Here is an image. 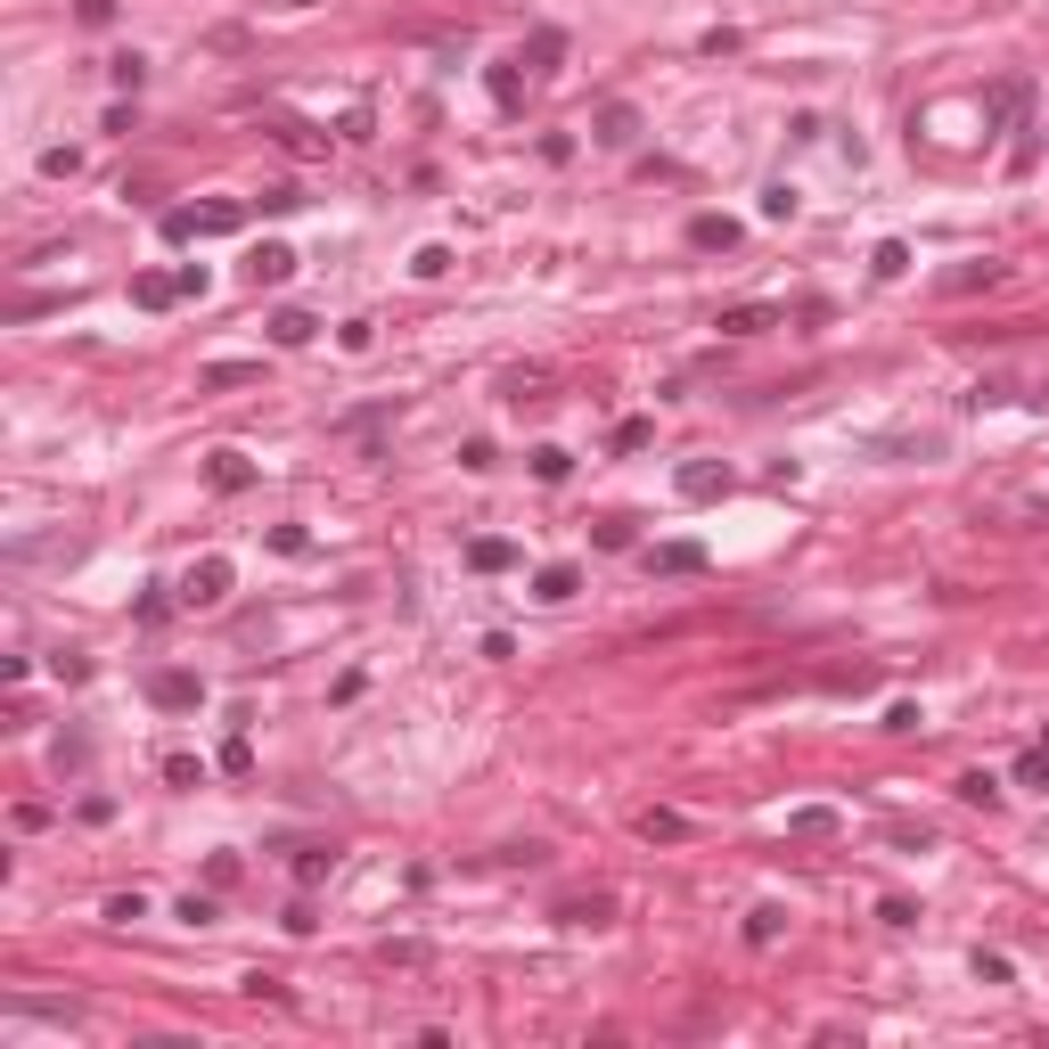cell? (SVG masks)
Here are the masks:
<instances>
[{"instance_id":"obj_36","label":"cell","mask_w":1049,"mask_h":1049,"mask_svg":"<svg viewBox=\"0 0 1049 1049\" xmlns=\"http://www.w3.org/2000/svg\"><path fill=\"white\" fill-rule=\"evenodd\" d=\"M763 214H771V222H795V189H787V181L763 189Z\"/></svg>"},{"instance_id":"obj_13","label":"cell","mask_w":1049,"mask_h":1049,"mask_svg":"<svg viewBox=\"0 0 1049 1049\" xmlns=\"http://www.w3.org/2000/svg\"><path fill=\"white\" fill-rule=\"evenodd\" d=\"M468 566H476V574H509V566H517V541H500V533L468 541Z\"/></svg>"},{"instance_id":"obj_4","label":"cell","mask_w":1049,"mask_h":1049,"mask_svg":"<svg viewBox=\"0 0 1049 1049\" xmlns=\"http://www.w3.org/2000/svg\"><path fill=\"white\" fill-rule=\"evenodd\" d=\"M591 140H599V149H632V140H640V108H632V99H607L599 123H591Z\"/></svg>"},{"instance_id":"obj_2","label":"cell","mask_w":1049,"mask_h":1049,"mask_svg":"<svg viewBox=\"0 0 1049 1049\" xmlns=\"http://www.w3.org/2000/svg\"><path fill=\"white\" fill-rule=\"evenodd\" d=\"M230 582H238V574H230V558H197V566L181 574V607H222Z\"/></svg>"},{"instance_id":"obj_7","label":"cell","mask_w":1049,"mask_h":1049,"mask_svg":"<svg viewBox=\"0 0 1049 1049\" xmlns=\"http://www.w3.org/2000/svg\"><path fill=\"white\" fill-rule=\"evenodd\" d=\"M246 279H255V287H287V279H296V246H279V238L255 246V255H246Z\"/></svg>"},{"instance_id":"obj_6","label":"cell","mask_w":1049,"mask_h":1049,"mask_svg":"<svg viewBox=\"0 0 1049 1049\" xmlns=\"http://www.w3.org/2000/svg\"><path fill=\"white\" fill-rule=\"evenodd\" d=\"M648 574H705V541H656V550H648Z\"/></svg>"},{"instance_id":"obj_26","label":"cell","mask_w":1049,"mask_h":1049,"mask_svg":"<svg viewBox=\"0 0 1049 1049\" xmlns=\"http://www.w3.org/2000/svg\"><path fill=\"white\" fill-rule=\"evenodd\" d=\"M108 74H115V91H140V82H149V58L123 50V58H108Z\"/></svg>"},{"instance_id":"obj_8","label":"cell","mask_w":1049,"mask_h":1049,"mask_svg":"<svg viewBox=\"0 0 1049 1049\" xmlns=\"http://www.w3.org/2000/svg\"><path fill=\"white\" fill-rule=\"evenodd\" d=\"M517 67L558 74V67H566V33H558V26H533V33H524V50H517Z\"/></svg>"},{"instance_id":"obj_19","label":"cell","mask_w":1049,"mask_h":1049,"mask_svg":"<svg viewBox=\"0 0 1049 1049\" xmlns=\"http://www.w3.org/2000/svg\"><path fill=\"white\" fill-rule=\"evenodd\" d=\"M271 140H279L287 156H328V140L312 132V123H271Z\"/></svg>"},{"instance_id":"obj_31","label":"cell","mask_w":1049,"mask_h":1049,"mask_svg":"<svg viewBox=\"0 0 1049 1049\" xmlns=\"http://www.w3.org/2000/svg\"><path fill=\"white\" fill-rule=\"evenodd\" d=\"M992 279H1000V263H968V271H951L943 287H951V296H968V287H992Z\"/></svg>"},{"instance_id":"obj_24","label":"cell","mask_w":1049,"mask_h":1049,"mask_svg":"<svg viewBox=\"0 0 1049 1049\" xmlns=\"http://www.w3.org/2000/svg\"><path fill=\"white\" fill-rule=\"evenodd\" d=\"M255 205H263V214H296L304 189H296V181H263V189H255Z\"/></svg>"},{"instance_id":"obj_18","label":"cell","mask_w":1049,"mask_h":1049,"mask_svg":"<svg viewBox=\"0 0 1049 1049\" xmlns=\"http://www.w3.org/2000/svg\"><path fill=\"white\" fill-rule=\"evenodd\" d=\"M312 337H320L312 312H271V345H312Z\"/></svg>"},{"instance_id":"obj_25","label":"cell","mask_w":1049,"mask_h":1049,"mask_svg":"<svg viewBox=\"0 0 1049 1049\" xmlns=\"http://www.w3.org/2000/svg\"><path fill=\"white\" fill-rule=\"evenodd\" d=\"M959 804H984V812H992V804H1000V780H992V771H959Z\"/></svg>"},{"instance_id":"obj_46","label":"cell","mask_w":1049,"mask_h":1049,"mask_svg":"<svg viewBox=\"0 0 1049 1049\" xmlns=\"http://www.w3.org/2000/svg\"><path fill=\"white\" fill-rule=\"evenodd\" d=\"M1041 746H1049V739H1041Z\"/></svg>"},{"instance_id":"obj_32","label":"cell","mask_w":1049,"mask_h":1049,"mask_svg":"<svg viewBox=\"0 0 1049 1049\" xmlns=\"http://www.w3.org/2000/svg\"><path fill=\"white\" fill-rule=\"evenodd\" d=\"M50 673L74 689V681H91V656H82V648H58V656H50Z\"/></svg>"},{"instance_id":"obj_15","label":"cell","mask_w":1049,"mask_h":1049,"mask_svg":"<svg viewBox=\"0 0 1049 1049\" xmlns=\"http://www.w3.org/2000/svg\"><path fill=\"white\" fill-rule=\"evenodd\" d=\"M787 935V910H780V902H763V910H746V943H754V951H771V943H780Z\"/></svg>"},{"instance_id":"obj_33","label":"cell","mask_w":1049,"mask_h":1049,"mask_svg":"<svg viewBox=\"0 0 1049 1049\" xmlns=\"http://www.w3.org/2000/svg\"><path fill=\"white\" fill-rule=\"evenodd\" d=\"M591 541H599V550H632V517H607V524H591Z\"/></svg>"},{"instance_id":"obj_1","label":"cell","mask_w":1049,"mask_h":1049,"mask_svg":"<svg viewBox=\"0 0 1049 1049\" xmlns=\"http://www.w3.org/2000/svg\"><path fill=\"white\" fill-rule=\"evenodd\" d=\"M230 230H246V205H173L164 214V238H230Z\"/></svg>"},{"instance_id":"obj_17","label":"cell","mask_w":1049,"mask_h":1049,"mask_svg":"<svg viewBox=\"0 0 1049 1049\" xmlns=\"http://www.w3.org/2000/svg\"><path fill=\"white\" fill-rule=\"evenodd\" d=\"M246 377H263V361H205V369H197V386H205V394H222V386H246Z\"/></svg>"},{"instance_id":"obj_37","label":"cell","mask_w":1049,"mask_h":1049,"mask_svg":"<svg viewBox=\"0 0 1049 1049\" xmlns=\"http://www.w3.org/2000/svg\"><path fill=\"white\" fill-rule=\"evenodd\" d=\"M1017 108H1025V82H1000L992 91V123H1017Z\"/></svg>"},{"instance_id":"obj_40","label":"cell","mask_w":1049,"mask_h":1049,"mask_svg":"<svg viewBox=\"0 0 1049 1049\" xmlns=\"http://www.w3.org/2000/svg\"><path fill=\"white\" fill-rule=\"evenodd\" d=\"M877 918H886V927H918V902L894 894V902H877Z\"/></svg>"},{"instance_id":"obj_14","label":"cell","mask_w":1049,"mask_h":1049,"mask_svg":"<svg viewBox=\"0 0 1049 1049\" xmlns=\"http://www.w3.org/2000/svg\"><path fill=\"white\" fill-rule=\"evenodd\" d=\"M132 304H140V312H164V304H181V279H164V271H140V279H132Z\"/></svg>"},{"instance_id":"obj_42","label":"cell","mask_w":1049,"mask_h":1049,"mask_svg":"<svg viewBox=\"0 0 1049 1049\" xmlns=\"http://www.w3.org/2000/svg\"><path fill=\"white\" fill-rule=\"evenodd\" d=\"M648 435H656V427H648V418H623V427H615V451H640Z\"/></svg>"},{"instance_id":"obj_16","label":"cell","mask_w":1049,"mask_h":1049,"mask_svg":"<svg viewBox=\"0 0 1049 1049\" xmlns=\"http://www.w3.org/2000/svg\"><path fill=\"white\" fill-rule=\"evenodd\" d=\"M524 459H533V476H541V485H566V476H574V451H566V444H533Z\"/></svg>"},{"instance_id":"obj_43","label":"cell","mask_w":1049,"mask_h":1049,"mask_svg":"<svg viewBox=\"0 0 1049 1049\" xmlns=\"http://www.w3.org/2000/svg\"><path fill=\"white\" fill-rule=\"evenodd\" d=\"M541 164H574V132H550V140H541Z\"/></svg>"},{"instance_id":"obj_20","label":"cell","mask_w":1049,"mask_h":1049,"mask_svg":"<svg viewBox=\"0 0 1049 1049\" xmlns=\"http://www.w3.org/2000/svg\"><path fill=\"white\" fill-rule=\"evenodd\" d=\"M485 91H492V108H500V115H517V108H524V82H517V67H492V74H485Z\"/></svg>"},{"instance_id":"obj_12","label":"cell","mask_w":1049,"mask_h":1049,"mask_svg":"<svg viewBox=\"0 0 1049 1049\" xmlns=\"http://www.w3.org/2000/svg\"><path fill=\"white\" fill-rule=\"evenodd\" d=\"M574 591H582V566H566V558H558V566H541V574H533V599H541V607H566Z\"/></svg>"},{"instance_id":"obj_35","label":"cell","mask_w":1049,"mask_h":1049,"mask_svg":"<svg viewBox=\"0 0 1049 1049\" xmlns=\"http://www.w3.org/2000/svg\"><path fill=\"white\" fill-rule=\"evenodd\" d=\"M410 271H418V279H444V271H451V246H418Z\"/></svg>"},{"instance_id":"obj_44","label":"cell","mask_w":1049,"mask_h":1049,"mask_svg":"<svg viewBox=\"0 0 1049 1049\" xmlns=\"http://www.w3.org/2000/svg\"><path fill=\"white\" fill-rule=\"evenodd\" d=\"M877 730H894V739H910V730H918V705H886V722H877Z\"/></svg>"},{"instance_id":"obj_41","label":"cell","mask_w":1049,"mask_h":1049,"mask_svg":"<svg viewBox=\"0 0 1049 1049\" xmlns=\"http://www.w3.org/2000/svg\"><path fill=\"white\" fill-rule=\"evenodd\" d=\"M108 918H115V927H132V918H149V902H140V894H115V902H108Z\"/></svg>"},{"instance_id":"obj_10","label":"cell","mask_w":1049,"mask_h":1049,"mask_svg":"<svg viewBox=\"0 0 1049 1049\" xmlns=\"http://www.w3.org/2000/svg\"><path fill=\"white\" fill-rule=\"evenodd\" d=\"M205 485H214V492H246V485H255V459H246V451H205Z\"/></svg>"},{"instance_id":"obj_38","label":"cell","mask_w":1049,"mask_h":1049,"mask_svg":"<svg viewBox=\"0 0 1049 1049\" xmlns=\"http://www.w3.org/2000/svg\"><path fill=\"white\" fill-rule=\"evenodd\" d=\"M74 164H82V149H41V173L50 181H74Z\"/></svg>"},{"instance_id":"obj_11","label":"cell","mask_w":1049,"mask_h":1049,"mask_svg":"<svg viewBox=\"0 0 1049 1049\" xmlns=\"http://www.w3.org/2000/svg\"><path fill=\"white\" fill-rule=\"evenodd\" d=\"M739 238H746V230L730 222V214H689V246H705V255H730Z\"/></svg>"},{"instance_id":"obj_22","label":"cell","mask_w":1049,"mask_h":1049,"mask_svg":"<svg viewBox=\"0 0 1049 1049\" xmlns=\"http://www.w3.org/2000/svg\"><path fill=\"white\" fill-rule=\"evenodd\" d=\"M328 869H337V853H328V845H304V853H296V886H304V894L320 886Z\"/></svg>"},{"instance_id":"obj_45","label":"cell","mask_w":1049,"mask_h":1049,"mask_svg":"<svg viewBox=\"0 0 1049 1049\" xmlns=\"http://www.w3.org/2000/svg\"><path fill=\"white\" fill-rule=\"evenodd\" d=\"M82 26H91V33H99V26H115V0H82Z\"/></svg>"},{"instance_id":"obj_9","label":"cell","mask_w":1049,"mask_h":1049,"mask_svg":"<svg viewBox=\"0 0 1049 1049\" xmlns=\"http://www.w3.org/2000/svg\"><path fill=\"white\" fill-rule=\"evenodd\" d=\"M713 328H722V337H763V328H780V312H771V304H722V312H713Z\"/></svg>"},{"instance_id":"obj_3","label":"cell","mask_w":1049,"mask_h":1049,"mask_svg":"<svg viewBox=\"0 0 1049 1049\" xmlns=\"http://www.w3.org/2000/svg\"><path fill=\"white\" fill-rule=\"evenodd\" d=\"M149 705H164V713H197V705H205V681L181 673V664H164V673H149Z\"/></svg>"},{"instance_id":"obj_34","label":"cell","mask_w":1049,"mask_h":1049,"mask_svg":"<svg viewBox=\"0 0 1049 1049\" xmlns=\"http://www.w3.org/2000/svg\"><path fill=\"white\" fill-rule=\"evenodd\" d=\"M271 550H279V558H304L312 533H304V524H271Z\"/></svg>"},{"instance_id":"obj_27","label":"cell","mask_w":1049,"mask_h":1049,"mask_svg":"<svg viewBox=\"0 0 1049 1049\" xmlns=\"http://www.w3.org/2000/svg\"><path fill=\"white\" fill-rule=\"evenodd\" d=\"M869 271H877V279H902V271H910V246H902V238H886V246L869 255Z\"/></svg>"},{"instance_id":"obj_28","label":"cell","mask_w":1049,"mask_h":1049,"mask_svg":"<svg viewBox=\"0 0 1049 1049\" xmlns=\"http://www.w3.org/2000/svg\"><path fill=\"white\" fill-rule=\"evenodd\" d=\"M681 828H689V821H681V812H664V804L640 812V836H648V845H664V836H681Z\"/></svg>"},{"instance_id":"obj_21","label":"cell","mask_w":1049,"mask_h":1049,"mask_svg":"<svg viewBox=\"0 0 1049 1049\" xmlns=\"http://www.w3.org/2000/svg\"><path fill=\"white\" fill-rule=\"evenodd\" d=\"M558 918H566V927H607V918H615V902H607V894H591V902H558Z\"/></svg>"},{"instance_id":"obj_29","label":"cell","mask_w":1049,"mask_h":1049,"mask_svg":"<svg viewBox=\"0 0 1049 1049\" xmlns=\"http://www.w3.org/2000/svg\"><path fill=\"white\" fill-rule=\"evenodd\" d=\"M1017 780L1049 795V746H1025V754H1017Z\"/></svg>"},{"instance_id":"obj_5","label":"cell","mask_w":1049,"mask_h":1049,"mask_svg":"<svg viewBox=\"0 0 1049 1049\" xmlns=\"http://www.w3.org/2000/svg\"><path fill=\"white\" fill-rule=\"evenodd\" d=\"M673 485H681V500H722L730 485H739V476H730L722 459H689V468L673 476Z\"/></svg>"},{"instance_id":"obj_23","label":"cell","mask_w":1049,"mask_h":1049,"mask_svg":"<svg viewBox=\"0 0 1049 1049\" xmlns=\"http://www.w3.org/2000/svg\"><path fill=\"white\" fill-rule=\"evenodd\" d=\"M787 836H836V812H828V804H804V812H787Z\"/></svg>"},{"instance_id":"obj_39","label":"cell","mask_w":1049,"mask_h":1049,"mask_svg":"<svg viewBox=\"0 0 1049 1049\" xmlns=\"http://www.w3.org/2000/svg\"><path fill=\"white\" fill-rule=\"evenodd\" d=\"M181 918H189V927H214L222 910H214V894H181Z\"/></svg>"},{"instance_id":"obj_30","label":"cell","mask_w":1049,"mask_h":1049,"mask_svg":"<svg viewBox=\"0 0 1049 1049\" xmlns=\"http://www.w3.org/2000/svg\"><path fill=\"white\" fill-rule=\"evenodd\" d=\"M164 780H173V787H205V763H197V754H164Z\"/></svg>"}]
</instances>
